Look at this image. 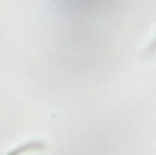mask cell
<instances>
[{
	"mask_svg": "<svg viewBox=\"0 0 156 155\" xmlns=\"http://www.w3.org/2000/svg\"><path fill=\"white\" fill-rule=\"evenodd\" d=\"M44 148H46V143H42V141H30V143H25L21 146L11 150L7 155H21L25 152H30V150H44Z\"/></svg>",
	"mask_w": 156,
	"mask_h": 155,
	"instance_id": "cell-1",
	"label": "cell"
},
{
	"mask_svg": "<svg viewBox=\"0 0 156 155\" xmlns=\"http://www.w3.org/2000/svg\"><path fill=\"white\" fill-rule=\"evenodd\" d=\"M154 49H156V39H154L153 42H151V46H149V48L146 49V55H151V53H153Z\"/></svg>",
	"mask_w": 156,
	"mask_h": 155,
	"instance_id": "cell-2",
	"label": "cell"
}]
</instances>
